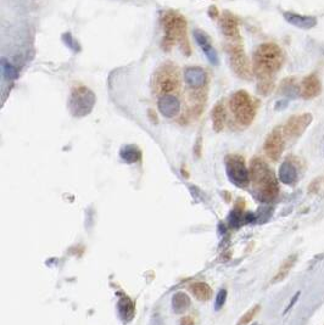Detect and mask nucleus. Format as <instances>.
I'll list each match as a JSON object with an SVG mask.
<instances>
[{
  "instance_id": "39448f33",
  "label": "nucleus",
  "mask_w": 324,
  "mask_h": 325,
  "mask_svg": "<svg viewBox=\"0 0 324 325\" xmlns=\"http://www.w3.org/2000/svg\"><path fill=\"white\" fill-rule=\"evenodd\" d=\"M230 110L239 124L246 127L255 119L257 108L248 93L239 90L230 98Z\"/></svg>"
},
{
  "instance_id": "a878e982",
  "label": "nucleus",
  "mask_w": 324,
  "mask_h": 325,
  "mask_svg": "<svg viewBox=\"0 0 324 325\" xmlns=\"http://www.w3.org/2000/svg\"><path fill=\"white\" fill-rule=\"evenodd\" d=\"M225 300H227V291L221 290L218 292V295H217V297H216V308L217 309L222 308V307L224 306Z\"/></svg>"
},
{
  "instance_id": "1a4fd4ad",
  "label": "nucleus",
  "mask_w": 324,
  "mask_h": 325,
  "mask_svg": "<svg viewBox=\"0 0 324 325\" xmlns=\"http://www.w3.org/2000/svg\"><path fill=\"white\" fill-rule=\"evenodd\" d=\"M312 122V116L305 113V115L292 116L284 126V135L289 138L300 137L306 131L310 123Z\"/></svg>"
},
{
  "instance_id": "4468645a",
  "label": "nucleus",
  "mask_w": 324,
  "mask_h": 325,
  "mask_svg": "<svg viewBox=\"0 0 324 325\" xmlns=\"http://www.w3.org/2000/svg\"><path fill=\"white\" fill-rule=\"evenodd\" d=\"M321 90H322L321 80L316 74L306 77L300 85V95L304 99L316 98L317 95H320Z\"/></svg>"
},
{
  "instance_id": "b1692460",
  "label": "nucleus",
  "mask_w": 324,
  "mask_h": 325,
  "mask_svg": "<svg viewBox=\"0 0 324 325\" xmlns=\"http://www.w3.org/2000/svg\"><path fill=\"white\" fill-rule=\"evenodd\" d=\"M258 311H260V306H255V307H252L251 309H249V311L244 314L242 318H240V321L238 322V325H246V324L250 323V322L255 318L256 314L258 313Z\"/></svg>"
},
{
  "instance_id": "6e6552de",
  "label": "nucleus",
  "mask_w": 324,
  "mask_h": 325,
  "mask_svg": "<svg viewBox=\"0 0 324 325\" xmlns=\"http://www.w3.org/2000/svg\"><path fill=\"white\" fill-rule=\"evenodd\" d=\"M284 149V138L281 128H277L267 137L264 142V152L271 160L277 161Z\"/></svg>"
},
{
  "instance_id": "423d86ee",
  "label": "nucleus",
  "mask_w": 324,
  "mask_h": 325,
  "mask_svg": "<svg viewBox=\"0 0 324 325\" xmlns=\"http://www.w3.org/2000/svg\"><path fill=\"white\" fill-rule=\"evenodd\" d=\"M225 168L230 181L239 188H245L249 184L250 173L246 170L244 158L239 155H229L225 158Z\"/></svg>"
},
{
  "instance_id": "bb28decb",
  "label": "nucleus",
  "mask_w": 324,
  "mask_h": 325,
  "mask_svg": "<svg viewBox=\"0 0 324 325\" xmlns=\"http://www.w3.org/2000/svg\"><path fill=\"white\" fill-rule=\"evenodd\" d=\"M324 188V178H318L317 181H313L311 190H315V192H320Z\"/></svg>"
},
{
  "instance_id": "2eb2a0df",
  "label": "nucleus",
  "mask_w": 324,
  "mask_h": 325,
  "mask_svg": "<svg viewBox=\"0 0 324 325\" xmlns=\"http://www.w3.org/2000/svg\"><path fill=\"white\" fill-rule=\"evenodd\" d=\"M285 20L288 21L291 25L296 26V27L300 28H312L313 26L316 25V19L313 17H305V16H300V15L296 14H291V12H285L284 14Z\"/></svg>"
},
{
  "instance_id": "9d476101",
  "label": "nucleus",
  "mask_w": 324,
  "mask_h": 325,
  "mask_svg": "<svg viewBox=\"0 0 324 325\" xmlns=\"http://www.w3.org/2000/svg\"><path fill=\"white\" fill-rule=\"evenodd\" d=\"M157 108L163 117L173 118L180 113V103L177 96L173 94H162L157 100Z\"/></svg>"
},
{
  "instance_id": "cd10ccee",
  "label": "nucleus",
  "mask_w": 324,
  "mask_h": 325,
  "mask_svg": "<svg viewBox=\"0 0 324 325\" xmlns=\"http://www.w3.org/2000/svg\"><path fill=\"white\" fill-rule=\"evenodd\" d=\"M180 324L182 325H194V321L191 317H185V318L182 319Z\"/></svg>"
},
{
  "instance_id": "f257e3e1",
  "label": "nucleus",
  "mask_w": 324,
  "mask_h": 325,
  "mask_svg": "<svg viewBox=\"0 0 324 325\" xmlns=\"http://www.w3.org/2000/svg\"><path fill=\"white\" fill-rule=\"evenodd\" d=\"M283 64V53L277 44L258 46L253 56V71L258 79V92L267 95L273 90V77Z\"/></svg>"
},
{
  "instance_id": "dca6fc26",
  "label": "nucleus",
  "mask_w": 324,
  "mask_h": 325,
  "mask_svg": "<svg viewBox=\"0 0 324 325\" xmlns=\"http://www.w3.org/2000/svg\"><path fill=\"white\" fill-rule=\"evenodd\" d=\"M212 124H214V129L216 132H221L224 128L225 122V110L223 103H218L212 110Z\"/></svg>"
},
{
  "instance_id": "0eeeda50",
  "label": "nucleus",
  "mask_w": 324,
  "mask_h": 325,
  "mask_svg": "<svg viewBox=\"0 0 324 325\" xmlns=\"http://www.w3.org/2000/svg\"><path fill=\"white\" fill-rule=\"evenodd\" d=\"M228 54H229V61L235 74L239 76L242 79H250V62H249L245 53H244V49L243 46L240 45V41H233V43L228 46Z\"/></svg>"
},
{
  "instance_id": "5701e85b",
  "label": "nucleus",
  "mask_w": 324,
  "mask_h": 325,
  "mask_svg": "<svg viewBox=\"0 0 324 325\" xmlns=\"http://www.w3.org/2000/svg\"><path fill=\"white\" fill-rule=\"evenodd\" d=\"M1 67H2V73L7 79H17L19 78V72L17 69L11 64L10 61H7L6 59L1 60Z\"/></svg>"
},
{
  "instance_id": "c85d7f7f",
  "label": "nucleus",
  "mask_w": 324,
  "mask_h": 325,
  "mask_svg": "<svg viewBox=\"0 0 324 325\" xmlns=\"http://www.w3.org/2000/svg\"><path fill=\"white\" fill-rule=\"evenodd\" d=\"M299 296H300V292H297V293H296V295H295V297H294V298H292V300H291V302H290V305H289V307H288V308H287V309H285V312H288V311H289V309H290V308H291V307H292V306H294V303H295V302H296V301H297V300H299ZM285 312H284V313H285Z\"/></svg>"
},
{
  "instance_id": "aec40b11",
  "label": "nucleus",
  "mask_w": 324,
  "mask_h": 325,
  "mask_svg": "<svg viewBox=\"0 0 324 325\" xmlns=\"http://www.w3.org/2000/svg\"><path fill=\"white\" fill-rule=\"evenodd\" d=\"M172 305L173 309H175L177 313H182V312L185 311V309L190 306V298L184 292H177L173 296Z\"/></svg>"
},
{
  "instance_id": "6ab92c4d",
  "label": "nucleus",
  "mask_w": 324,
  "mask_h": 325,
  "mask_svg": "<svg viewBox=\"0 0 324 325\" xmlns=\"http://www.w3.org/2000/svg\"><path fill=\"white\" fill-rule=\"evenodd\" d=\"M118 311L124 321H131L134 316V305L128 297H122L118 301Z\"/></svg>"
},
{
  "instance_id": "4be33fe9",
  "label": "nucleus",
  "mask_w": 324,
  "mask_h": 325,
  "mask_svg": "<svg viewBox=\"0 0 324 325\" xmlns=\"http://www.w3.org/2000/svg\"><path fill=\"white\" fill-rule=\"evenodd\" d=\"M279 176H281L282 181L287 184H291L296 179V171H295L294 166H291L290 163H284L281 167V171H279Z\"/></svg>"
},
{
  "instance_id": "f03ea898",
  "label": "nucleus",
  "mask_w": 324,
  "mask_h": 325,
  "mask_svg": "<svg viewBox=\"0 0 324 325\" xmlns=\"http://www.w3.org/2000/svg\"><path fill=\"white\" fill-rule=\"evenodd\" d=\"M250 179L261 201H273L278 195V183L274 173L261 158H253L250 166Z\"/></svg>"
},
{
  "instance_id": "412c9836",
  "label": "nucleus",
  "mask_w": 324,
  "mask_h": 325,
  "mask_svg": "<svg viewBox=\"0 0 324 325\" xmlns=\"http://www.w3.org/2000/svg\"><path fill=\"white\" fill-rule=\"evenodd\" d=\"M121 157L123 158L126 162L128 163H134L137 161H139L141 158V151L137 149L134 145H127L123 149L121 150Z\"/></svg>"
},
{
  "instance_id": "9b49d317",
  "label": "nucleus",
  "mask_w": 324,
  "mask_h": 325,
  "mask_svg": "<svg viewBox=\"0 0 324 325\" xmlns=\"http://www.w3.org/2000/svg\"><path fill=\"white\" fill-rule=\"evenodd\" d=\"M207 74L203 67L190 66L184 71V80L191 89H200L206 84Z\"/></svg>"
},
{
  "instance_id": "7ed1b4c3",
  "label": "nucleus",
  "mask_w": 324,
  "mask_h": 325,
  "mask_svg": "<svg viewBox=\"0 0 324 325\" xmlns=\"http://www.w3.org/2000/svg\"><path fill=\"white\" fill-rule=\"evenodd\" d=\"M163 36L162 46L165 50H170L175 44H178L185 55H190V44L186 37V21L177 12H167L162 20Z\"/></svg>"
},
{
  "instance_id": "a211bd4d",
  "label": "nucleus",
  "mask_w": 324,
  "mask_h": 325,
  "mask_svg": "<svg viewBox=\"0 0 324 325\" xmlns=\"http://www.w3.org/2000/svg\"><path fill=\"white\" fill-rule=\"evenodd\" d=\"M296 259H297L296 256H290L289 258L285 259V261L283 262V264H282L281 268L278 269V272H277V274L274 275L272 283H279V282H282L283 279H285V278L288 277V274L290 273V270L292 269V267H294Z\"/></svg>"
},
{
  "instance_id": "f3484780",
  "label": "nucleus",
  "mask_w": 324,
  "mask_h": 325,
  "mask_svg": "<svg viewBox=\"0 0 324 325\" xmlns=\"http://www.w3.org/2000/svg\"><path fill=\"white\" fill-rule=\"evenodd\" d=\"M191 292L195 295V297L200 301H207L211 298L212 295V290L211 288L209 287V284L203 282H198L194 283L193 285L190 287Z\"/></svg>"
},
{
  "instance_id": "20e7f679",
  "label": "nucleus",
  "mask_w": 324,
  "mask_h": 325,
  "mask_svg": "<svg viewBox=\"0 0 324 325\" xmlns=\"http://www.w3.org/2000/svg\"><path fill=\"white\" fill-rule=\"evenodd\" d=\"M95 94L84 85L72 88L69 98V110L76 118H83L93 111L95 105Z\"/></svg>"
},
{
  "instance_id": "393cba45",
  "label": "nucleus",
  "mask_w": 324,
  "mask_h": 325,
  "mask_svg": "<svg viewBox=\"0 0 324 325\" xmlns=\"http://www.w3.org/2000/svg\"><path fill=\"white\" fill-rule=\"evenodd\" d=\"M62 40H64V43L66 44V46H69L70 49H72V50L74 51H79V45L77 44V41L72 38V36L70 35V33L62 35Z\"/></svg>"
},
{
  "instance_id": "f8f14e48",
  "label": "nucleus",
  "mask_w": 324,
  "mask_h": 325,
  "mask_svg": "<svg viewBox=\"0 0 324 325\" xmlns=\"http://www.w3.org/2000/svg\"><path fill=\"white\" fill-rule=\"evenodd\" d=\"M194 38H195L196 43L199 44V46L201 48V50L204 51V54L206 55V58L209 59V61L212 65H218L219 60L218 55H217V51L212 48L211 41H210V37L206 33L203 32L200 30L194 31Z\"/></svg>"
},
{
  "instance_id": "ddd939ff",
  "label": "nucleus",
  "mask_w": 324,
  "mask_h": 325,
  "mask_svg": "<svg viewBox=\"0 0 324 325\" xmlns=\"http://www.w3.org/2000/svg\"><path fill=\"white\" fill-rule=\"evenodd\" d=\"M221 28L223 35L232 41H240L239 26H238L237 17L233 16L230 12H225L221 20Z\"/></svg>"
}]
</instances>
